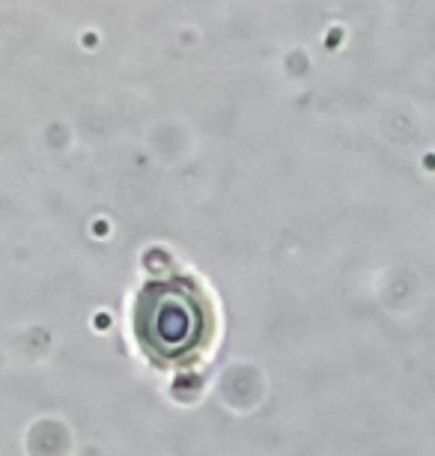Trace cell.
Segmentation results:
<instances>
[{
    "label": "cell",
    "mask_w": 435,
    "mask_h": 456,
    "mask_svg": "<svg viewBox=\"0 0 435 456\" xmlns=\"http://www.w3.org/2000/svg\"><path fill=\"white\" fill-rule=\"evenodd\" d=\"M212 305L189 278L149 281L134 305L141 349L161 367H182L203 355L212 340Z\"/></svg>",
    "instance_id": "6da1fadb"
}]
</instances>
